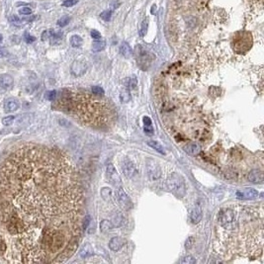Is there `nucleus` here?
<instances>
[{
  "label": "nucleus",
  "instance_id": "obj_1",
  "mask_svg": "<svg viewBox=\"0 0 264 264\" xmlns=\"http://www.w3.org/2000/svg\"><path fill=\"white\" fill-rule=\"evenodd\" d=\"M84 196L62 153L26 145L0 167V261L55 263L79 240Z\"/></svg>",
  "mask_w": 264,
  "mask_h": 264
},
{
  "label": "nucleus",
  "instance_id": "obj_2",
  "mask_svg": "<svg viewBox=\"0 0 264 264\" xmlns=\"http://www.w3.org/2000/svg\"><path fill=\"white\" fill-rule=\"evenodd\" d=\"M103 98L104 96H96L84 91L77 92L64 89L53 106L76 118L81 123L102 128L112 123L115 114L112 106Z\"/></svg>",
  "mask_w": 264,
  "mask_h": 264
},
{
  "label": "nucleus",
  "instance_id": "obj_3",
  "mask_svg": "<svg viewBox=\"0 0 264 264\" xmlns=\"http://www.w3.org/2000/svg\"><path fill=\"white\" fill-rule=\"evenodd\" d=\"M167 188L177 197H183L186 192L185 180L178 173H172L167 179Z\"/></svg>",
  "mask_w": 264,
  "mask_h": 264
},
{
  "label": "nucleus",
  "instance_id": "obj_4",
  "mask_svg": "<svg viewBox=\"0 0 264 264\" xmlns=\"http://www.w3.org/2000/svg\"><path fill=\"white\" fill-rule=\"evenodd\" d=\"M116 200L118 204L120 205V207L122 209L126 210V211H129V210L133 208V203H132L130 197L124 191L123 188L119 187V189L116 191Z\"/></svg>",
  "mask_w": 264,
  "mask_h": 264
},
{
  "label": "nucleus",
  "instance_id": "obj_5",
  "mask_svg": "<svg viewBox=\"0 0 264 264\" xmlns=\"http://www.w3.org/2000/svg\"><path fill=\"white\" fill-rule=\"evenodd\" d=\"M106 178L111 184H113L116 187L119 188L122 186V180L120 178V175L116 170L115 166L112 164H109L106 168Z\"/></svg>",
  "mask_w": 264,
  "mask_h": 264
},
{
  "label": "nucleus",
  "instance_id": "obj_6",
  "mask_svg": "<svg viewBox=\"0 0 264 264\" xmlns=\"http://www.w3.org/2000/svg\"><path fill=\"white\" fill-rule=\"evenodd\" d=\"M151 59H151L150 55L147 52V50H144L141 46L137 47V60L138 62V63H140V65H141V66L144 65L145 67V65L150 64Z\"/></svg>",
  "mask_w": 264,
  "mask_h": 264
},
{
  "label": "nucleus",
  "instance_id": "obj_7",
  "mask_svg": "<svg viewBox=\"0 0 264 264\" xmlns=\"http://www.w3.org/2000/svg\"><path fill=\"white\" fill-rule=\"evenodd\" d=\"M121 167H122V170H123L124 175L128 178L134 177L135 174L137 173V169L135 167L134 163L130 159H127V158L122 161Z\"/></svg>",
  "mask_w": 264,
  "mask_h": 264
},
{
  "label": "nucleus",
  "instance_id": "obj_8",
  "mask_svg": "<svg viewBox=\"0 0 264 264\" xmlns=\"http://www.w3.org/2000/svg\"><path fill=\"white\" fill-rule=\"evenodd\" d=\"M88 68V65L85 62H82V60H75L72 64H71V73L75 76H80L86 72V70Z\"/></svg>",
  "mask_w": 264,
  "mask_h": 264
},
{
  "label": "nucleus",
  "instance_id": "obj_9",
  "mask_svg": "<svg viewBox=\"0 0 264 264\" xmlns=\"http://www.w3.org/2000/svg\"><path fill=\"white\" fill-rule=\"evenodd\" d=\"M147 173L151 179H158L161 175V169L154 160L147 162Z\"/></svg>",
  "mask_w": 264,
  "mask_h": 264
},
{
  "label": "nucleus",
  "instance_id": "obj_10",
  "mask_svg": "<svg viewBox=\"0 0 264 264\" xmlns=\"http://www.w3.org/2000/svg\"><path fill=\"white\" fill-rule=\"evenodd\" d=\"M248 181L254 184H260L264 181V173L259 169H252L247 175Z\"/></svg>",
  "mask_w": 264,
  "mask_h": 264
},
{
  "label": "nucleus",
  "instance_id": "obj_11",
  "mask_svg": "<svg viewBox=\"0 0 264 264\" xmlns=\"http://www.w3.org/2000/svg\"><path fill=\"white\" fill-rule=\"evenodd\" d=\"M3 107H4V111L6 113H12L19 109L20 103L15 98H8V99H6L4 101Z\"/></svg>",
  "mask_w": 264,
  "mask_h": 264
},
{
  "label": "nucleus",
  "instance_id": "obj_12",
  "mask_svg": "<svg viewBox=\"0 0 264 264\" xmlns=\"http://www.w3.org/2000/svg\"><path fill=\"white\" fill-rule=\"evenodd\" d=\"M126 243V240L124 238H120V236H115L112 238L109 241V248L112 250V251H118L120 250Z\"/></svg>",
  "mask_w": 264,
  "mask_h": 264
},
{
  "label": "nucleus",
  "instance_id": "obj_13",
  "mask_svg": "<svg viewBox=\"0 0 264 264\" xmlns=\"http://www.w3.org/2000/svg\"><path fill=\"white\" fill-rule=\"evenodd\" d=\"M13 77L10 74H2L0 75V88L4 90H8L13 85Z\"/></svg>",
  "mask_w": 264,
  "mask_h": 264
},
{
  "label": "nucleus",
  "instance_id": "obj_14",
  "mask_svg": "<svg viewBox=\"0 0 264 264\" xmlns=\"http://www.w3.org/2000/svg\"><path fill=\"white\" fill-rule=\"evenodd\" d=\"M236 196L242 200L243 199H255L258 196V192L252 188H247L244 191H238L236 193Z\"/></svg>",
  "mask_w": 264,
  "mask_h": 264
},
{
  "label": "nucleus",
  "instance_id": "obj_15",
  "mask_svg": "<svg viewBox=\"0 0 264 264\" xmlns=\"http://www.w3.org/2000/svg\"><path fill=\"white\" fill-rule=\"evenodd\" d=\"M184 150L190 155H198L201 152V147L197 143H190L185 145Z\"/></svg>",
  "mask_w": 264,
  "mask_h": 264
},
{
  "label": "nucleus",
  "instance_id": "obj_16",
  "mask_svg": "<svg viewBox=\"0 0 264 264\" xmlns=\"http://www.w3.org/2000/svg\"><path fill=\"white\" fill-rule=\"evenodd\" d=\"M190 217H191V222L194 225H197L198 223L202 220V209L199 207V206L195 207L194 209H193Z\"/></svg>",
  "mask_w": 264,
  "mask_h": 264
},
{
  "label": "nucleus",
  "instance_id": "obj_17",
  "mask_svg": "<svg viewBox=\"0 0 264 264\" xmlns=\"http://www.w3.org/2000/svg\"><path fill=\"white\" fill-rule=\"evenodd\" d=\"M92 254H93V248L89 243H85L79 251V257H81V258L90 257Z\"/></svg>",
  "mask_w": 264,
  "mask_h": 264
},
{
  "label": "nucleus",
  "instance_id": "obj_18",
  "mask_svg": "<svg viewBox=\"0 0 264 264\" xmlns=\"http://www.w3.org/2000/svg\"><path fill=\"white\" fill-rule=\"evenodd\" d=\"M120 53H122V56H124L126 59H129L130 56L133 55V50H132L131 47L129 46V44L124 42L120 47Z\"/></svg>",
  "mask_w": 264,
  "mask_h": 264
},
{
  "label": "nucleus",
  "instance_id": "obj_19",
  "mask_svg": "<svg viewBox=\"0 0 264 264\" xmlns=\"http://www.w3.org/2000/svg\"><path fill=\"white\" fill-rule=\"evenodd\" d=\"M105 47H106V42H105V41H101L100 39L96 40L94 41L92 44V50L95 53L101 52V50H103L105 49Z\"/></svg>",
  "mask_w": 264,
  "mask_h": 264
},
{
  "label": "nucleus",
  "instance_id": "obj_20",
  "mask_svg": "<svg viewBox=\"0 0 264 264\" xmlns=\"http://www.w3.org/2000/svg\"><path fill=\"white\" fill-rule=\"evenodd\" d=\"M112 228H113V224L110 221H108V220H103V221L100 223V231L103 233L109 232L111 229H112Z\"/></svg>",
  "mask_w": 264,
  "mask_h": 264
},
{
  "label": "nucleus",
  "instance_id": "obj_21",
  "mask_svg": "<svg viewBox=\"0 0 264 264\" xmlns=\"http://www.w3.org/2000/svg\"><path fill=\"white\" fill-rule=\"evenodd\" d=\"M147 144L150 145V147L153 148V150H155L156 151H158V152H159V153L163 154V155L166 154V152H165L164 147H162V145H161L159 143H157V141H147Z\"/></svg>",
  "mask_w": 264,
  "mask_h": 264
},
{
  "label": "nucleus",
  "instance_id": "obj_22",
  "mask_svg": "<svg viewBox=\"0 0 264 264\" xmlns=\"http://www.w3.org/2000/svg\"><path fill=\"white\" fill-rule=\"evenodd\" d=\"M83 41L82 38L79 37L78 35H73L71 38H70V45H71L73 48H79V47L82 45Z\"/></svg>",
  "mask_w": 264,
  "mask_h": 264
},
{
  "label": "nucleus",
  "instance_id": "obj_23",
  "mask_svg": "<svg viewBox=\"0 0 264 264\" xmlns=\"http://www.w3.org/2000/svg\"><path fill=\"white\" fill-rule=\"evenodd\" d=\"M101 196L105 201H110L112 198V190L109 187H104L101 189Z\"/></svg>",
  "mask_w": 264,
  "mask_h": 264
},
{
  "label": "nucleus",
  "instance_id": "obj_24",
  "mask_svg": "<svg viewBox=\"0 0 264 264\" xmlns=\"http://www.w3.org/2000/svg\"><path fill=\"white\" fill-rule=\"evenodd\" d=\"M70 22V17L69 16H63L62 18H59L57 20V25L59 27H65L66 25H68Z\"/></svg>",
  "mask_w": 264,
  "mask_h": 264
},
{
  "label": "nucleus",
  "instance_id": "obj_25",
  "mask_svg": "<svg viewBox=\"0 0 264 264\" xmlns=\"http://www.w3.org/2000/svg\"><path fill=\"white\" fill-rule=\"evenodd\" d=\"M111 17H112V11L111 10H105L100 14V18L104 20L106 22H109L111 20Z\"/></svg>",
  "mask_w": 264,
  "mask_h": 264
},
{
  "label": "nucleus",
  "instance_id": "obj_26",
  "mask_svg": "<svg viewBox=\"0 0 264 264\" xmlns=\"http://www.w3.org/2000/svg\"><path fill=\"white\" fill-rule=\"evenodd\" d=\"M91 91H92V93L94 94V95H96V96H104L105 95L104 90L101 87L93 86L92 87V90H91Z\"/></svg>",
  "mask_w": 264,
  "mask_h": 264
},
{
  "label": "nucleus",
  "instance_id": "obj_27",
  "mask_svg": "<svg viewBox=\"0 0 264 264\" xmlns=\"http://www.w3.org/2000/svg\"><path fill=\"white\" fill-rule=\"evenodd\" d=\"M15 118L13 116H8V117H5L2 119V124L4 125V126H10V125L13 124V122H14Z\"/></svg>",
  "mask_w": 264,
  "mask_h": 264
},
{
  "label": "nucleus",
  "instance_id": "obj_28",
  "mask_svg": "<svg viewBox=\"0 0 264 264\" xmlns=\"http://www.w3.org/2000/svg\"><path fill=\"white\" fill-rule=\"evenodd\" d=\"M90 221H91L90 216L84 217L83 220H82V231H85V229L88 228V226L90 225Z\"/></svg>",
  "mask_w": 264,
  "mask_h": 264
},
{
  "label": "nucleus",
  "instance_id": "obj_29",
  "mask_svg": "<svg viewBox=\"0 0 264 264\" xmlns=\"http://www.w3.org/2000/svg\"><path fill=\"white\" fill-rule=\"evenodd\" d=\"M147 20H144V21L141 23V30H140V35L141 37H144L145 35V33H147Z\"/></svg>",
  "mask_w": 264,
  "mask_h": 264
},
{
  "label": "nucleus",
  "instance_id": "obj_30",
  "mask_svg": "<svg viewBox=\"0 0 264 264\" xmlns=\"http://www.w3.org/2000/svg\"><path fill=\"white\" fill-rule=\"evenodd\" d=\"M195 262H196L195 258L191 255L185 256L184 258L181 260V263H185V264H191V263H195Z\"/></svg>",
  "mask_w": 264,
  "mask_h": 264
},
{
  "label": "nucleus",
  "instance_id": "obj_31",
  "mask_svg": "<svg viewBox=\"0 0 264 264\" xmlns=\"http://www.w3.org/2000/svg\"><path fill=\"white\" fill-rule=\"evenodd\" d=\"M32 13V9L29 7H22L19 9V14L21 15H30Z\"/></svg>",
  "mask_w": 264,
  "mask_h": 264
},
{
  "label": "nucleus",
  "instance_id": "obj_32",
  "mask_svg": "<svg viewBox=\"0 0 264 264\" xmlns=\"http://www.w3.org/2000/svg\"><path fill=\"white\" fill-rule=\"evenodd\" d=\"M56 96H57L56 90H50V91H49L48 93H47V98H48L49 100H55L56 98Z\"/></svg>",
  "mask_w": 264,
  "mask_h": 264
},
{
  "label": "nucleus",
  "instance_id": "obj_33",
  "mask_svg": "<svg viewBox=\"0 0 264 264\" xmlns=\"http://www.w3.org/2000/svg\"><path fill=\"white\" fill-rule=\"evenodd\" d=\"M130 94H129V92L126 90V91H124L123 93L121 94V101L122 102H128L129 100H130Z\"/></svg>",
  "mask_w": 264,
  "mask_h": 264
},
{
  "label": "nucleus",
  "instance_id": "obj_34",
  "mask_svg": "<svg viewBox=\"0 0 264 264\" xmlns=\"http://www.w3.org/2000/svg\"><path fill=\"white\" fill-rule=\"evenodd\" d=\"M76 3H77V0H65V1H63L62 5L64 7H71V6L75 5Z\"/></svg>",
  "mask_w": 264,
  "mask_h": 264
},
{
  "label": "nucleus",
  "instance_id": "obj_35",
  "mask_svg": "<svg viewBox=\"0 0 264 264\" xmlns=\"http://www.w3.org/2000/svg\"><path fill=\"white\" fill-rule=\"evenodd\" d=\"M194 245V238H189L185 242V247L187 249H191Z\"/></svg>",
  "mask_w": 264,
  "mask_h": 264
},
{
  "label": "nucleus",
  "instance_id": "obj_36",
  "mask_svg": "<svg viewBox=\"0 0 264 264\" xmlns=\"http://www.w3.org/2000/svg\"><path fill=\"white\" fill-rule=\"evenodd\" d=\"M91 37L95 40H99L101 39V34L100 32L96 31V30H92V31H91Z\"/></svg>",
  "mask_w": 264,
  "mask_h": 264
},
{
  "label": "nucleus",
  "instance_id": "obj_37",
  "mask_svg": "<svg viewBox=\"0 0 264 264\" xmlns=\"http://www.w3.org/2000/svg\"><path fill=\"white\" fill-rule=\"evenodd\" d=\"M24 39H25V41L27 43H29V44H31V43H33L34 41L36 40V38L35 37H32L31 35H29L28 33H26L25 34V37H24Z\"/></svg>",
  "mask_w": 264,
  "mask_h": 264
},
{
  "label": "nucleus",
  "instance_id": "obj_38",
  "mask_svg": "<svg viewBox=\"0 0 264 264\" xmlns=\"http://www.w3.org/2000/svg\"><path fill=\"white\" fill-rule=\"evenodd\" d=\"M8 56V50L4 49V48H1L0 49V59H3V57H6Z\"/></svg>",
  "mask_w": 264,
  "mask_h": 264
},
{
  "label": "nucleus",
  "instance_id": "obj_39",
  "mask_svg": "<svg viewBox=\"0 0 264 264\" xmlns=\"http://www.w3.org/2000/svg\"><path fill=\"white\" fill-rule=\"evenodd\" d=\"M144 125L147 127H150V126H151V120L150 119V118L148 117H144Z\"/></svg>",
  "mask_w": 264,
  "mask_h": 264
},
{
  "label": "nucleus",
  "instance_id": "obj_40",
  "mask_svg": "<svg viewBox=\"0 0 264 264\" xmlns=\"http://www.w3.org/2000/svg\"><path fill=\"white\" fill-rule=\"evenodd\" d=\"M144 132H145V133H147V134H152V133H153V129H152L151 127L150 128H147V126H145Z\"/></svg>",
  "mask_w": 264,
  "mask_h": 264
},
{
  "label": "nucleus",
  "instance_id": "obj_41",
  "mask_svg": "<svg viewBox=\"0 0 264 264\" xmlns=\"http://www.w3.org/2000/svg\"><path fill=\"white\" fill-rule=\"evenodd\" d=\"M150 12H151V14H155V12H156V6H155V5L152 6Z\"/></svg>",
  "mask_w": 264,
  "mask_h": 264
},
{
  "label": "nucleus",
  "instance_id": "obj_42",
  "mask_svg": "<svg viewBox=\"0 0 264 264\" xmlns=\"http://www.w3.org/2000/svg\"><path fill=\"white\" fill-rule=\"evenodd\" d=\"M2 40H3V36H2V35H0V43L2 42Z\"/></svg>",
  "mask_w": 264,
  "mask_h": 264
}]
</instances>
